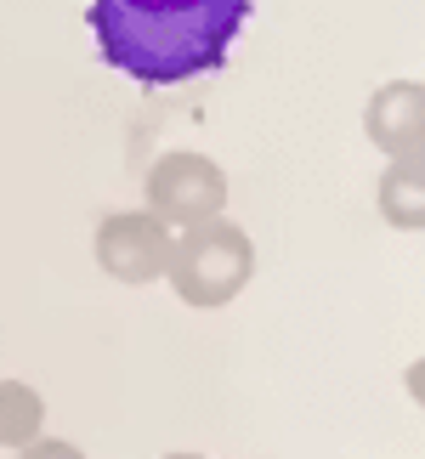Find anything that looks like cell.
Wrapping results in <instances>:
<instances>
[{
  "mask_svg": "<svg viewBox=\"0 0 425 459\" xmlns=\"http://www.w3.org/2000/svg\"><path fill=\"white\" fill-rule=\"evenodd\" d=\"M142 187H148V210L159 221H170V227H193V221L227 210V170L216 159L187 153V148L153 159V170H148Z\"/></svg>",
  "mask_w": 425,
  "mask_h": 459,
  "instance_id": "obj_3",
  "label": "cell"
},
{
  "mask_svg": "<svg viewBox=\"0 0 425 459\" xmlns=\"http://www.w3.org/2000/svg\"><path fill=\"white\" fill-rule=\"evenodd\" d=\"M256 0H91L102 63L136 85H182L227 63Z\"/></svg>",
  "mask_w": 425,
  "mask_h": 459,
  "instance_id": "obj_1",
  "label": "cell"
},
{
  "mask_svg": "<svg viewBox=\"0 0 425 459\" xmlns=\"http://www.w3.org/2000/svg\"><path fill=\"white\" fill-rule=\"evenodd\" d=\"M23 454H40V459H63V454H80L74 443H46V437H34V443H23Z\"/></svg>",
  "mask_w": 425,
  "mask_h": 459,
  "instance_id": "obj_8",
  "label": "cell"
},
{
  "mask_svg": "<svg viewBox=\"0 0 425 459\" xmlns=\"http://www.w3.org/2000/svg\"><path fill=\"white\" fill-rule=\"evenodd\" d=\"M46 426V397L23 380H0V448H23Z\"/></svg>",
  "mask_w": 425,
  "mask_h": 459,
  "instance_id": "obj_7",
  "label": "cell"
},
{
  "mask_svg": "<svg viewBox=\"0 0 425 459\" xmlns=\"http://www.w3.org/2000/svg\"><path fill=\"white\" fill-rule=\"evenodd\" d=\"M170 221L153 210H114L97 227V267L119 284H153L170 267Z\"/></svg>",
  "mask_w": 425,
  "mask_h": 459,
  "instance_id": "obj_4",
  "label": "cell"
},
{
  "mask_svg": "<svg viewBox=\"0 0 425 459\" xmlns=\"http://www.w3.org/2000/svg\"><path fill=\"white\" fill-rule=\"evenodd\" d=\"M380 216L403 227V233H420L425 221V187H420V153L414 159H392L380 176Z\"/></svg>",
  "mask_w": 425,
  "mask_h": 459,
  "instance_id": "obj_6",
  "label": "cell"
},
{
  "mask_svg": "<svg viewBox=\"0 0 425 459\" xmlns=\"http://www.w3.org/2000/svg\"><path fill=\"white\" fill-rule=\"evenodd\" d=\"M363 131L386 159H414L420 153V131H425V97L420 80H392L369 97L363 108Z\"/></svg>",
  "mask_w": 425,
  "mask_h": 459,
  "instance_id": "obj_5",
  "label": "cell"
},
{
  "mask_svg": "<svg viewBox=\"0 0 425 459\" xmlns=\"http://www.w3.org/2000/svg\"><path fill=\"white\" fill-rule=\"evenodd\" d=\"M250 273H256V244L227 216H204L182 227V238H170L165 278L187 307H227L250 284Z\"/></svg>",
  "mask_w": 425,
  "mask_h": 459,
  "instance_id": "obj_2",
  "label": "cell"
}]
</instances>
